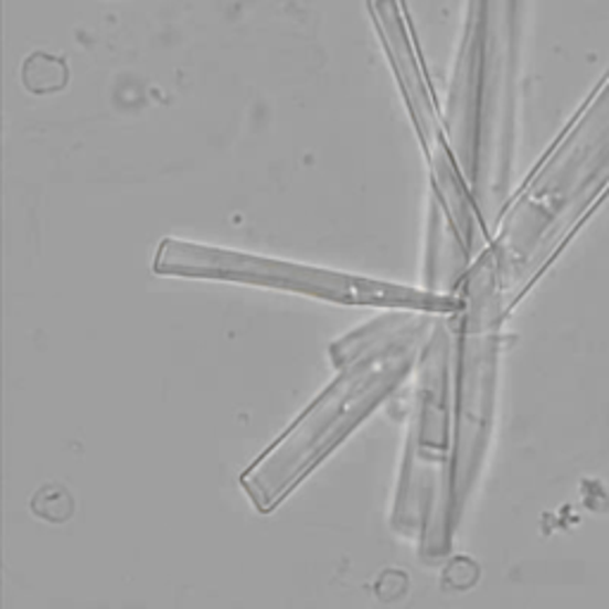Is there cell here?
<instances>
[{
  "label": "cell",
  "mask_w": 609,
  "mask_h": 609,
  "mask_svg": "<svg viewBox=\"0 0 609 609\" xmlns=\"http://www.w3.org/2000/svg\"><path fill=\"white\" fill-rule=\"evenodd\" d=\"M426 314L393 310L331 345L336 378L243 471L241 485L257 512L277 510L403 384L434 327Z\"/></svg>",
  "instance_id": "6da1fadb"
},
{
  "label": "cell",
  "mask_w": 609,
  "mask_h": 609,
  "mask_svg": "<svg viewBox=\"0 0 609 609\" xmlns=\"http://www.w3.org/2000/svg\"><path fill=\"white\" fill-rule=\"evenodd\" d=\"M609 186V76L528 181L495 241L505 304L516 302Z\"/></svg>",
  "instance_id": "7a4b0ae2"
},
{
  "label": "cell",
  "mask_w": 609,
  "mask_h": 609,
  "mask_svg": "<svg viewBox=\"0 0 609 609\" xmlns=\"http://www.w3.org/2000/svg\"><path fill=\"white\" fill-rule=\"evenodd\" d=\"M452 341L455 314H440L421 350L415 421L407 436L391 524L407 538L421 536L426 557L450 553L452 528Z\"/></svg>",
  "instance_id": "3957f363"
},
{
  "label": "cell",
  "mask_w": 609,
  "mask_h": 609,
  "mask_svg": "<svg viewBox=\"0 0 609 609\" xmlns=\"http://www.w3.org/2000/svg\"><path fill=\"white\" fill-rule=\"evenodd\" d=\"M152 271L160 277L174 279H203L243 286L277 288L327 300L350 308H388V310H417L429 314H457L462 310V296L436 293L429 288L400 286L381 279L357 277V274L333 271L324 267L298 265L263 257L253 253H238L215 246H203L195 241L162 238Z\"/></svg>",
  "instance_id": "277c9868"
},
{
  "label": "cell",
  "mask_w": 609,
  "mask_h": 609,
  "mask_svg": "<svg viewBox=\"0 0 609 609\" xmlns=\"http://www.w3.org/2000/svg\"><path fill=\"white\" fill-rule=\"evenodd\" d=\"M462 310L455 314L452 341V510L460 522L489 446L502 288L493 248L469 267L462 284Z\"/></svg>",
  "instance_id": "5b68a950"
},
{
  "label": "cell",
  "mask_w": 609,
  "mask_h": 609,
  "mask_svg": "<svg viewBox=\"0 0 609 609\" xmlns=\"http://www.w3.org/2000/svg\"><path fill=\"white\" fill-rule=\"evenodd\" d=\"M469 250L462 236L457 234L448 212L434 201L429 224V248H426V288L436 293L455 291L464 284Z\"/></svg>",
  "instance_id": "8992f818"
}]
</instances>
